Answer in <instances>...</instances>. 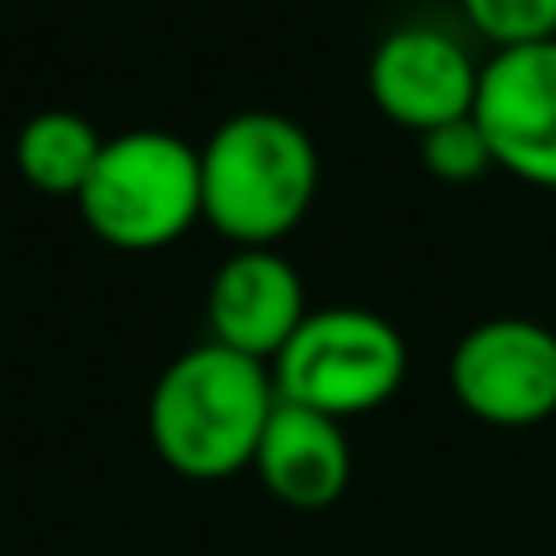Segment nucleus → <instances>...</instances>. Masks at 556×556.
Listing matches in <instances>:
<instances>
[{
	"label": "nucleus",
	"mask_w": 556,
	"mask_h": 556,
	"mask_svg": "<svg viewBox=\"0 0 556 556\" xmlns=\"http://www.w3.org/2000/svg\"><path fill=\"white\" fill-rule=\"evenodd\" d=\"M459 5L493 49L556 39V0H459Z\"/></svg>",
	"instance_id": "11"
},
{
	"label": "nucleus",
	"mask_w": 556,
	"mask_h": 556,
	"mask_svg": "<svg viewBox=\"0 0 556 556\" xmlns=\"http://www.w3.org/2000/svg\"><path fill=\"white\" fill-rule=\"evenodd\" d=\"M278 405L274 371L220 342L186 346L152 386L147 434L181 479H230L254 469L264 425Z\"/></svg>",
	"instance_id": "1"
},
{
	"label": "nucleus",
	"mask_w": 556,
	"mask_h": 556,
	"mask_svg": "<svg viewBox=\"0 0 556 556\" xmlns=\"http://www.w3.org/2000/svg\"><path fill=\"white\" fill-rule=\"evenodd\" d=\"M420 162H425V172L440 176V181L469 186L493 166V152H489V142H483L479 123L459 117V123H444L420 137Z\"/></svg>",
	"instance_id": "12"
},
{
	"label": "nucleus",
	"mask_w": 556,
	"mask_h": 556,
	"mask_svg": "<svg viewBox=\"0 0 556 556\" xmlns=\"http://www.w3.org/2000/svg\"><path fill=\"white\" fill-rule=\"evenodd\" d=\"M473 123L489 142L493 166L556 191V39L493 49L479 68Z\"/></svg>",
	"instance_id": "6"
},
{
	"label": "nucleus",
	"mask_w": 556,
	"mask_h": 556,
	"mask_svg": "<svg viewBox=\"0 0 556 556\" xmlns=\"http://www.w3.org/2000/svg\"><path fill=\"white\" fill-rule=\"evenodd\" d=\"M479 68L483 64H473V54L454 35L430 25H401L371 49L366 88L391 123L425 137L444 123L473 117Z\"/></svg>",
	"instance_id": "7"
},
{
	"label": "nucleus",
	"mask_w": 556,
	"mask_h": 556,
	"mask_svg": "<svg viewBox=\"0 0 556 556\" xmlns=\"http://www.w3.org/2000/svg\"><path fill=\"white\" fill-rule=\"evenodd\" d=\"M454 401L493 430H528L556 415V332L532 317H489L454 342Z\"/></svg>",
	"instance_id": "5"
},
{
	"label": "nucleus",
	"mask_w": 556,
	"mask_h": 556,
	"mask_svg": "<svg viewBox=\"0 0 556 556\" xmlns=\"http://www.w3.org/2000/svg\"><path fill=\"white\" fill-rule=\"evenodd\" d=\"M254 473L283 508H332L352 483V444H346L342 420L278 401L254 454Z\"/></svg>",
	"instance_id": "9"
},
{
	"label": "nucleus",
	"mask_w": 556,
	"mask_h": 556,
	"mask_svg": "<svg viewBox=\"0 0 556 556\" xmlns=\"http://www.w3.org/2000/svg\"><path fill=\"white\" fill-rule=\"evenodd\" d=\"M74 205L113 250H162L201 220V147L156 127L108 137Z\"/></svg>",
	"instance_id": "3"
},
{
	"label": "nucleus",
	"mask_w": 556,
	"mask_h": 556,
	"mask_svg": "<svg viewBox=\"0 0 556 556\" xmlns=\"http://www.w3.org/2000/svg\"><path fill=\"white\" fill-rule=\"evenodd\" d=\"M307 313L313 307H307L303 278L278 250H235L215 269L211 293H205L211 342L264 366H274V356L303 327Z\"/></svg>",
	"instance_id": "8"
},
{
	"label": "nucleus",
	"mask_w": 556,
	"mask_h": 556,
	"mask_svg": "<svg viewBox=\"0 0 556 556\" xmlns=\"http://www.w3.org/2000/svg\"><path fill=\"white\" fill-rule=\"evenodd\" d=\"M405 337L381 313L337 303L313 307L288 346L274 356V391L278 401L307 405L317 415H366L386 405L405 381Z\"/></svg>",
	"instance_id": "4"
},
{
	"label": "nucleus",
	"mask_w": 556,
	"mask_h": 556,
	"mask_svg": "<svg viewBox=\"0 0 556 556\" xmlns=\"http://www.w3.org/2000/svg\"><path fill=\"white\" fill-rule=\"evenodd\" d=\"M317 142L274 108L225 117L201 147V220L240 250H274L317 195Z\"/></svg>",
	"instance_id": "2"
},
{
	"label": "nucleus",
	"mask_w": 556,
	"mask_h": 556,
	"mask_svg": "<svg viewBox=\"0 0 556 556\" xmlns=\"http://www.w3.org/2000/svg\"><path fill=\"white\" fill-rule=\"evenodd\" d=\"M103 142L108 137H98V127L88 117L68 113V108H49V113H35L20 127L15 166L35 191L78 201V191L88 186L98 156H103Z\"/></svg>",
	"instance_id": "10"
}]
</instances>
